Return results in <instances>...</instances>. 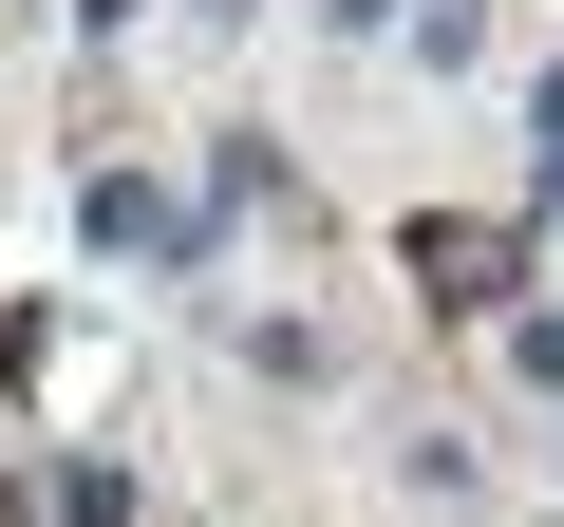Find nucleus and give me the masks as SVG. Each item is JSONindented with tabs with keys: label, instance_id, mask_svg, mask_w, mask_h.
<instances>
[{
	"label": "nucleus",
	"instance_id": "f257e3e1",
	"mask_svg": "<svg viewBox=\"0 0 564 527\" xmlns=\"http://www.w3.org/2000/svg\"><path fill=\"white\" fill-rule=\"evenodd\" d=\"M76 245H95V264H207V226H188L151 170H95V189H76Z\"/></svg>",
	"mask_w": 564,
	"mask_h": 527
},
{
	"label": "nucleus",
	"instance_id": "f03ea898",
	"mask_svg": "<svg viewBox=\"0 0 564 527\" xmlns=\"http://www.w3.org/2000/svg\"><path fill=\"white\" fill-rule=\"evenodd\" d=\"M508 264H527V226H470V207L414 226V283H433V302H508Z\"/></svg>",
	"mask_w": 564,
	"mask_h": 527
},
{
	"label": "nucleus",
	"instance_id": "7ed1b4c3",
	"mask_svg": "<svg viewBox=\"0 0 564 527\" xmlns=\"http://www.w3.org/2000/svg\"><path fill=\"white\" fill-rule=\"evenodd\" d=\"M508 377H527V396H564V321H545V302L508 321Z\"/></svg>",
	"mask_w": 564,
	"mask_h": 527
}]
</instances>
